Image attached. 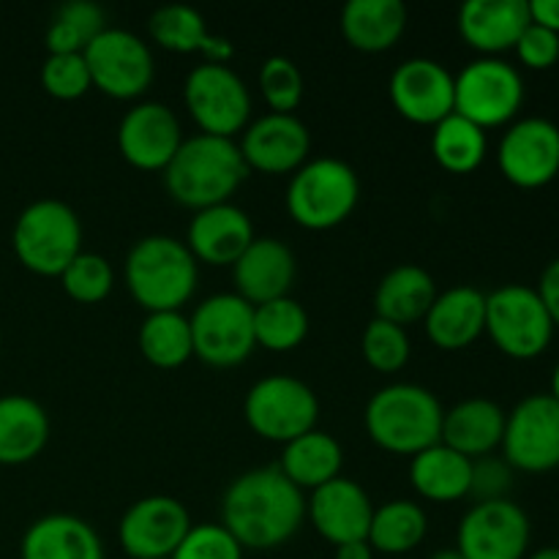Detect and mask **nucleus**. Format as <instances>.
<instances>
[{
	"instance_id": "obj_16",
	"label": "nucleus",
	"mask_w": 559,
	"mask_h": 559,
	"mask_svg": "<svg viewBox=\"0 0 559 559\" xmlns=\"http://www.w3.org/2000/svg\"><path fill=\"white\" fill-rule=\"evenodd\" d=\"M502 175L519 189H540L559 175V129L546 118L516 120L497 147Z\"/></svg>"
},
{
	"instance_id": "obj_32",
	"label": "nucleus",
	"mask_w": 559,
	"mask_h": 559,
	"mask_svg": "<svg viewBox=\"0 0 559 559\" xmlns=\"http://www.w3.org/2000/svg\"><path fill=\"white\" fill-rule=\"evenodd\" d=\"M344 451L338 440L328 431H306L298 440L287 442L282 453L278 469L293 480L300 491L304 489H320V486L331 484L333 478L342 475Z\"/></svg>"
},
{
	"instance_id": "obj_33",
	"label": "nucleus",
	"mask_w": 559,
	"mask_h": 559,
	"mask_svg": "<svg viewBox=\"0 0 559 559\" xmlns=\"http://www.w3.org/2000/svg\"><path fill=\"white\" fill-rule=\"evenodd\" d=\"M486 151H489L486 131L459 112L442 118L431 131V153H435L437 164L453 175H467L478 169L484 164Z\"/></svg>"
},
{
	"instance_id": "obj_1",
	"label": "nucleus",
	"mask_w": 559,
	"mask_h": 559,
	"mask_svg": "<svg viewBox=\"0 0 559 559\" xmlns=\"http://www.w3.org/2000/svg\"><path fill=\"white\" fill-rule=\"evenodd\" d=\"M306 519L304 491L278 467L249 469L224 491L222 524L243 549L284 546Z\"/></svg>"
},
{
	"instance_id": "obj_12",
	"label": "nucleus",
	"mask_w": 559,
	"mask_h": 559,
	"mask_svg": "<svg viewBox=\"0 0 559 559\" xmlns=\"http://www.w3.org/2000/svg\"><path fill=\"white\" fill-rule=\"evenodd\" d=\"M91 82L112 98H136L153 82V55L136 33L107 27L82 49Z\"/></svg>"
},
{
	"instance_id": "obj_30",
	"label": "nucleus",
	"mask_w": 559,
	"mask_h": 559,
	"mask_svg": "<svg viewBox=\"0 0 559 559\" xmlns=\"http://www.w3.org/2000/svg\"><path fill=\"white\" fill-rule=\"evenodd\" d=\"M407 27L402 0H349L342 9V33L360 52H385Z\"/></svg>"
},
{
	"instance_id": "obj_29",
	"label": "nucleus",
	"mask_w": 559,
	"mask_h": 559,
	"mask_svg": "<svg viewBox=\"0 0 559 559\" xmlns=\"http://www.w3.org/2000/svg\"><path fill=\"white\" fill-rule=\"evenodd\" d=\"M437 298V284L431 273L420 265H399L382 276L374 293V309L380 320L393 325H409L424 320Z\"/></svg>"
},
{
	"instance_id": "obj_39",
	"label": "nucleus",
	"mask_w": 559,
	"mask_h": 559,
	"mask_svg": "<svg viewBox=\"0 0 559 559\" xmlns=\"http://www.w3.org/2000/svg\"><path fill=\"white\" fill-rule=\"evenodd\" d=\"M260 91L273 112L293 115V109L304 98V74L289 58L273 55L260 69Z\"/></svg>"
},
{
	"instance_id": "obj_11",
	"label": "nucleus",
	"mask_w": 559,
	"mask_h": 559,
	"mask_svg": "<svg viewBox=\"0 0 559 559\" xmlns=\"http://www.w3.org/2000/svg\"><path fill=\"white\" fill-rule=\"evenodd\" d=\"M183 98L202 134L233 140L249 123V87L240 74H235V69L224 63H202L191 69L186 76Z\"/></svg>"
},
{
	"instance_id": "obj_6",
	"label": "nucleus",
	"mask_w": 559,
	"mask_h": 559,
	"mask_svg": "<svg viewBox=\"0 0 559 559\" xmlns=\"http://www.w3.org/2000/svg\"><path fill=\"white\" fill-rule=\"evenodd\" d=\"M11 240L27 271L60 276L82 251V224L66 202L44 197L16 216Z\"/></svg>"
},
{
	"instance_id": "obj_10",
	"label": "nucleus",
	"mask_w": 559,
	"mask_h": 559,
	"mask_svg": "<svg viewBox=\"0 0 559 559\" xmlns=\"http://www.w3.org/2000/svg\"><path fill=\"white\" fill-rule=\"evenodd\" d=\"M194 355L216 369L243 364L257 347L254 306L238 293H222L205 298L189 320Z\"/></svg>"
},
{
	"instance_id": "obj_50",
	"label": "nucleus",
	"mask_w": 559,
	"mask_h": 559,
	"mask_svg": "<svg viewBox=\"0 0 559 559\" xmlns=\"http://www.w3.org/2000/svg\"><path fill=\"white\" fill-rule=\"evenodd\" d=\"M551 399L559 404V364H557L555 374H551Z\"/></svg>"
},
{
	"instance_id": "obj_14",
	"label": "nucleus",
	"mask_w": 559,
	"mask_h": 559,
	"mask_svg": "<svg viewBox=\"0 0 559 559\" xmlns=\"http://www.w3.org/2000/svg\"><path fill=\"white\" fill-rule=\"evenodd\" d=\"M456 549L464 559H524L530 519L516 502H475L459 524Z\"/></svg>"
},
{
	"instance_id": "obj_25",
	"label": "nucleus",
	"mask_w": 559,
	"mask_h": 559,
	"mask_svg": "<svg viewBox=\"0 0 559 559\" xmlns=\"http://www.w3.org/2000/svg\"><path fill=\"white\" fill-rule=\"evenodd\" d=\"M147 33L158 47L169 52H202L207 63H224L235 55V47L224 36H211L205 16L186 3L162 5L147 20Z\"/></svg>"
},
{
	"instance_id": "obj_21",
	"label": "nucleus",
	"mask_w": 559,
	"mask_h": 559,
	"mask_svg": "<svg viewBox=\"0 0 559 559\" xmlns=\"http://www.w3.org/2000/svg\"><path fill=\"white\" fill-rule=\"evenodd\" d=\"M254 238V224L249 213L240 211L233 202H222V205L194 211L186 246L194 260L207 262V265H235Z\"/></svg>"
},
{
	"instance_id": "obj_47",
	"label": "nucleus",
	"mask_w": 559,
	"mask_h": 559,
	"mask_svg": "<svg viewBox=\"0 0 559 559\" xmlns=\"http://www.w3.org/2000/svg\"><path fill=\"white\" fill-rule=\"evenodd\" d=\"M336 559H374V549L369 540H353V544L336 546Z\"/></svg>"
},
{
	"instance_id": "obj_40",
	"label": "nucleus",
	"mask_w": 559,
	"mask_h": 559,
	"mask_svg": "<svg viewBox=\"0 0 559 559\" xmlns=\"http://www.w3.org/2000/svg\"><path fill=\"white\" fill-rule=\"evenodd\" d=\"M41 85L49 96L60 98V102H74V98L85 96L93 82L82 52L49 55L41 66Z\"/></svg>"
},
{
	"instance_id": "obj_15",
	"label": "nucleus",
	"mask_w": 559,
	"mask_h": 559,
	"mask_svg": "<svg viewBox=\"0 0 559 559\" xmlns=\"http://www.w3.org/2000/svg\"><path fill=\"white\" fill-rule=\"evenodd\" d=\"M189 530L191 519L183 502L167 495H151L123 513L118 540L131 559H169Z\"/></svg>"
},
{
	"instance_id": "obj_24",
	"label": "nucleus",
	"mask_w": 559,
	"mask_h": 559,
	"mask_svg": "<svg viewBox=\"0 0 559 559\" xmlns=\"http://www.w3.org/2000/svg\"><path fill=\"white\" fill-rule=\"evenodd\" d=\"M424 322L426 336L440 349L469 347L486 333V295L469 284L437 293Z\"/></svg>"
},
{
	"instance_id": "obj_5",
	"label": "nucleus",
	"mask_w": 559,
	"mask_h": 559,
	"mask_svg": "<svg viewBox=\"0 0 559 559\" xmlns=\"http://www.w3.org/2000/svg\"><path fill=\"white\" fill-rule=\"evenodd\" d=\"M360 197V180L347 162L314 158L295 169L287 186V211L306 229H333L347 222Z\"/></svg>"
},
{
	"instance_id": "obj_42",
	"label": "nucleus",
	"mask_w": 559,
	"mask_h": 559,
	"mask_svg": "<svg viewBox=\"0 0 559 559\" xmlns=\"http://www.w3.org/2000/svg\"><path fill=\"white\" fill-rule=\"evenodd\" d=\"M513 484V467L506 459L480 456L473 459V475H469V497L478 502L508 500Z\"/></svg>"
},
{
	"instance_id": "obj_7",
	"label": "nucleus",
	"mask_w": 559,
	"mask_h": 559,
	"mask_svg": "<svg viewBox=\"0 0 559 559\" xmlns=\"http://www.w3.org/2000/svg\"><path fill=\"white\" fill-rule=\"evenodd\" d=\"M486 333L508 358L533 360L549 349L555 322L538 289L506 284L486 295Z\"/></svg>"
},
{
	"instance_id": "obj_51",
	"label": "nucleus",
	"mask_w": 559,
	"mask_h": 559,
	"mask_svg": "<svg viewBox=\"0 0 559 559\" xmlns=\"http://www.w3.org/2000/svg\"><path fill=\"white\" fill-rule=\"evenodd\" d=\"M557 549H559V544H557Z\"/></svg>"
},
{
	"instance_id": "obj_22",
	"label": "nucleus",
	"mask_w": 559,
	"mask_h": 559,
	"mask_svg": "<svg viewBox=\"0 0 559 559\" xmlns=\"http://www.w3.org/2000/svg\"><path fill=\"white\" fill-rule=\"evenodd\" d=\"M295 254L287 243L276 238H254L249 249L233 265L238 295L251 306L287 298L295 282Z\"/></svg>"
},
{
	"instance_id": "obj_41",
	"label": "nucleus",
	"mask_w": 559,
	"mask_h": 559,
	"mask_svg": "<svg viewBox=\"0 0 559 559\" xmlns=\"http://www.w3.org/2000/svg\"><path fill=\"white\" fill-rule=\"evenodd\" d=\"M169 559H243V546L224 524H191Z\"/></svg>"
},
{
	"instance_id": "obj_27",
	"label": "nucleus",
	"mask_w": 559,
	"mask_h": 559,
	"mask_svg": "<svg viewBox=\"0 0 559 559\" xmlns=\"http://www.w3.org/2000/svg\"><path fill=\"white\" fill-rule=\"evenodd\" d=\"M20 559H104L96 530L80 516H41L22 535Z\"/></svg>"
},
{
	"instance_id": "obj_45",
	"label": "nucleus",
	"mask_w": 559,
	"mask_h": 559,
	"mask_svg": "<svg viewBox=\"0 0 559 559\" xmlns=\"http://www.w3.org/2000/svg\"><path fill=\"white\" fill-rule=\"evenodd\" d=\"M538 295H540V300H544V306H546V311H549L555 328H559V257L557 260H551L549 265L544 267V273H540Z\"/></svg>"
},
{
	"instance_id": "obj_46",
	"label": "nucleus",
	"mask_w": 559,
	"mask_h": 559,
	"mask_svg": "<svg viewBox=\"0 0 559 559\" xmlns=\"http://www.w3.org/2000/svg\"><path fill=\"white\" fill-rule=\"evenodd\" d=\"M530 22L559 36V0H530Z\"/></svg>"
},
{
	"instance_id": "obj_8",
	"label": "nucleus",
	"mask_w": 559,
	"mask_h": 559,
	"mask_svg": "<svg viewBox=\"0 0 559 559\" xmlns=\"http://www.w3.org/2000/svg\"><path fill=\"white\" fill-rule=\"evenodd\" d=\"M246 424L254 435L271 442H293L314 429L320 402L317 393L298 377H262L249 388L243 402Z\"/></svg>"
},
{
	"instance_id": "obj_31",
	"label": "nucleus",
	"mask_w": 559,
	"mask_h": 559,
	"mask_svg": "<svg viewBox=\"0 0 559 559\" xmlns=\"http://www.w3.org/2000/svg\"><path fill=\"white\" fill-rule=\"evenodd\" d=\"M469 475H473V459L462 456L442 442L415 453L409 462V480L415 491L431 502H456L469 497Z\"/></svg>"
},
{
	"instance_id": "obj_4",
	"label": "nucleus",
	"mask_w": 559,
	"mask_h": 559,
	"mask_svg": "<svg viewBox=\"0 0 559 559\" xmlns=\"http://www.w3.org/2000/svg\"><path fill=\"white\" fill-rule=\"evenodd\" d=\"M126 284L147 314L180 311L197 289V260L183 240L147 235L126 257Z\"/></svg>"
},
{
	"instance_id": "obj_49",
	"label": "nucleus",
	"mask_w": 559,
	"mask_h": 559,
	"mask_svg": "<svg viewBox=\"0 0 559 559\" xmlns=\"http://www.w3.org/2000/svg\"><path fill=\"white\" fill-rule=\"evenodd\" d=\"M527 559H559V549L555 546V549H540V551H535L533 557H527Z\"/></svg>"
},
{
	"instance_id": "obj_19",
	"label": "nucleus",
	"mask_w": 559,
	"mask_h": 559,
	"mask_svg": "<svg viewBox=\"0 0 559 559\" xmlns=\"http://www.w3.org/2000/svg\"><path fill=\"white\" fill-rule=\"evenodd\" d=\"M240 153L249 169L267 175L295 173L306 164L311 147L309 129L300 118L284 112H267L246 126Z\"/></svg>"
},
{
	"instance_id": "obj_36",
	"label": "nucleus",
	"mask_w": 559,
	"mask_h": 559,
	"mask_svg": "<svg viewBox=\"0 0 559 559\" xmlns=\"http://www.w3.org/2000/svg\"><path fill=\"white\" fill-rule=\"evenodd\" d=\"M309 333V314L295 298H276L254 306V342L271 353L295 349Z\"/></svg>"
},
{
	"instance_id": "obj_9",
	"label": "nucleus",
	"mask_w": 559,
	"mask_h": 559,
	"mask_svg": "<svg viewBox=\"0 0 559 559\" xmlns=\"http://www.w3.org/2000/svg\"><path fill=\"white\" fill-rule=\"evenodd\" d=\"M522 104V74L500 58H478L453 76V112L484 131L516 118Z\"/></svg>"
},
{
	"instance_id": "obj_38",
	"label": "nucleus",
	"mask_w": 559,
	"mask_h": 559,
	"mask_svg": "<svg viewBox=\"0 0 559 559\" xmlns=\"http://www.w3.org/2000/svg\"><path fill=\"white\" fill-rule=\"evenodd\" d=\"M360 349H364V358L371 369L382 371V374H393V371L404 369L413 347H409V336L402 325H393V322L374 317L366 325Z\"/></svg>"
},
{
	"instance_id": "obj_17",
	"label": "nucleus",
	"mask_w": 559,
	"mask_h": 559,
	"mask_svg": "<svg viewBox=\"0 0 559 559\" xmlns=\"http://www.w3.org/2000/svg\"><path fill=\"white\" fill-rule=\"evenodd\" d=\"M393 107L420 126H437L453 112V74L431 58H409L391 74Z\"/></svg>"
},
{
	"instance_id": "obj_13",
	"label": "nucleus",
	"mask_w": 559,
	"mask_h": 559,
	"mask_svg": "<svg viewBox=\"0 0 559 559\" xmlns=\"http://www.w3.org/2000/svg\"><path fill=\"white\" fill-rule=\"evenodd\" d=\"M502 453L513 469L551 473L559 467V404L551 393H535L506 415Z\"/></svg>"
},
{
	"instance_id": "obj_26",
	"label": "nucleus",
	"mask_w": 559,
	"mask_h": 559,
	"mask_svg": "<svg viewBox=\"0 0 559 559\" xmlns=\"http://www.w3.org/2000/svg\"><path fill=\"white\" fill-rule=\"evenodd\" d=\"M506 435V413L491 399H467L442 415V445L453 448L467 459L491 456L502 445Z\"/></svg>"
},
{
	"instance_id": "obj_23",
	"label": "nucleus",
	"mask_w": 559,
	"mask_h": 559,
	"mask_svg": "<svg viewBox=\"0 0 559 559\" xmlns=\"http://www.w3.org/2000/svg\"><path fill=\"white\" fill-rule=\"evenodd\" d=\"M527 25V0H467L459 9V33L484 58H497L516 47Z\"/></svg>"
},
{
	"instance_id": "obj_35",
	"label": "nucleus",
	"mask_w": 559,
	"mask_h": 559,
	"mask_svg": "<svg viewBox=\"0 0 559 559\" xmlns=\"http://www.w3.org/2000/svg\"><path fill=\"white\" fill-rule=\"evenodd\" d=\"M426 513L418 502L391 500L382 508H374L369 527V546L382 555H407L426 538Z\"/></svg>"
},
{
	"instance_id": "obj_18",
	"label": "nucleus",
	"mask_w": 559,
	"mask_h": 559,
	"mask_svg": "<svg viewBox=\"0 0 559 559\" xmlns=\"http://www.w3.org/2000/svg\"><path fill=\"white\" fill-rule=\"evenodd\" d=\"M183 134L173 109L162 102H142L118 126V151L136 169H167Z\"/></svg>"
},
{
	"instance_id": "obj_43",
	"label": "nucleus",
	"mask_w": 559,
	"mask_h": 559,
	"mask_svg": "<svg viewBox=\"0 0 559 559\" xmlns=\"http://www.w3.org/2000/svg\"><path fill=\"white\" fill-rule=\"evenodd\" d=\"M513 49H516L519 60H522L527 69L546 71L559 60V36L557 33L546 31V27L535 25V22H530Z\"/></svg>"
},
{
	"instance_id": "obj_3",
	"label": "nucleus",
	"mask_w": 559,
	"mask_h": 559,
	"mask_svg": "<svg viewBox=\"0 0 559 559\" xmlns=\"http://www.w3.org/2000/svg\"><path fill=\"white\" fill-rule=\"evenodd\" d=\"M442 415V404L424 385L393 382L369 399L364 424L382 451L415 456L440 442Z\"/></svg>"
},
{
	"instance_id": "obj_28",
	"label": "nucleus",
	"mask_w": 559,
	"mask_h": 559,
	"mask_svg": "<svg viewBox=\"0 0 559 559\" xmlns=\"http://www.w3.org/2000/svg\"><path fill=\"white\" fill-rule=\"evenodd\" d=\"M49 440V418L41 404L22 393L0 396V464H27Z\"/></svg>"
},
{
	"instance_id": "obj_44",
	"label": "nucleus",
	"mask_w": 559,
	"mask_h": 559,
	"mask_svg": "<svg viewBox=\"0 0 559 559\" xmlns=\"http://www.w3.org/2000/svg\"><path fill=\"white\" fill-rule=\"evenodd\" d=\"M55 20L66 22L76 36L87 44L98 36L102 31H107V16H104V9L93 0H69L58 9Z\"/></svg>"
},
{
	"instance_id": "obj_2",
	"label": "nucleus",
	"mask_w": 559,
	"mask_h": 559,
	"mask_svg": "<svg viewBox=\"0 0 559 559\" xmlns=\"http://www.w3.org/2000/svg\"><path fill=\"white\" fill-rule=\"evenodd\" d=\"M246 175H249V167L235 140L197 134L180 142L178 153L164 169V183L180 205L202 211V207L229 202Z\"/></svg>"
},
{
	"instance_id": "obj_20",
	"label": "nucleus",
	"mask_w": 559,
	"mask_h": 559,
	"mask_svg": "<svg viewBox=\"0 0 559 559\" xmlns=\"http://www.w3.org/2000/svg\"><path fill=\"white\" fill-rule=\"evenodd\" d=\"M306 516L328 544L342 546L369 538L374 506L358 480L338 475L331 484L311 491V500H306Z\"/></svg>"
},
{
	"instance_id": "obj_37",
	"label": "nucleus",
	"mask_w": 559,
	"mask_h": 559,
	"mask_svg": "<svg viewBox=\"0 0 559 559\" xmlns=\"http://www.w3.org/2000/svg\"><path fill=\"white\" fill-rule=\"evenodd\" d=\"M60 284H63L69 298L80 300V304H98L112 293L115 273L102 254L80 251L71 260V265L60 273Z\"/></svg>"
},
{
	"instance_id": "obj_48",
	"label": "nucleus",
	"mask_w": 559,
	"mask_h": 559,
	"mask_svg": "<svg viewBox=\"0 0 559 559\" xmlns=\"http://www.w3.org/2000/svg\"><path fill=\"white\" fill-rule=\"evenodd\" d=\"M429 559H464V557L459 555V549H440V551H435Z\"/></svg>"
},
{
	"instance_id": "obj_34",
	"label": "nucleus",
	"mask_w": 559,
	"mask_h": 559,
	"mask_svg": "<svg viewBox=\"0 0 559 559\" xmlns=\"http://www.w3.org/2000/svg\"><path fill=\"white\" fill-rule=\"evenodd\" d=\"M140 353L156 369H178L194 355L191 325L180 311H151L140 325Z\"/></svg>"
}]
</instances>
